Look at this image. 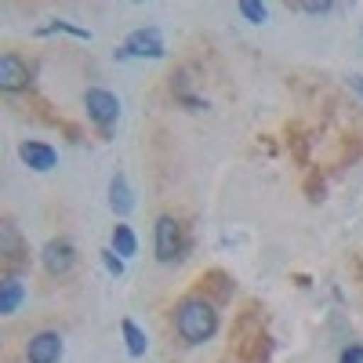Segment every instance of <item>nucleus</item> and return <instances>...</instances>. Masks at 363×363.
Here are the masks:
<instances>
[{
	"label": "nucleus",
	"mask_w": 363,
	"mask_h": 363,
	"mask_svg": "<svg viewBox=\"0 0 363 363\" xmlns=\"http://www.w3.org/2000/svg\"><path fill=\"white\" fill-rule=\"evenodd\" d=\"M164 33L157 26H142L135 29V33H128L124 48H120V55L124 58H164Z\"/></svg>",
	"instance_id": "2"
},
{
	"label": "nucleus",
	"mask_w": 363,
	"mask_h": 363,
	"mask_svg": "<svg viewBox=\"0 0 363 363\" xmlns=\"http://www.w3.org/2000/svg\"><path fill=\"white\" fill-rule=\"evenodd\" d=\"M113 251H116L120 258H131V255L138 251V240H135L131 225H113Z\"/></svg>",
	"instance_id": "11"
},
{
	"label": "nucleus",
	"mask_w": 363,
	"mask_h": 363,
	"mask_svg": "<svg viewBox=\"0 0 363 363\" xmlns=\"http://www.w3.org/2000/svg\"><path fill=\"white\" fill-rule=\"evenodd\" d=\"M102 262L113 277H124V258H116V251H102Z\"/></svg>",
	"instance_id": "15"
},
{
	"label": "nucleus",
	"mask_w": 363,
	"mask_h": 363,
	"mask_svg": "<svg viewBox=\"0 0 363 363\" xmlns=\"http://www.w3.org/2000/svg\"><path fill=\"white\" fill-rule=\"evenodd\" d=\"M0 87L4 91H22L29 87V66L22 62L18 55H0Z\"/></svg>",
	"instance_id": "6"
},
{
	"label": "nucleus",
	"mask_w": 363,
	"mask_h": 363,
	"mask_svg": "<svg viewBox=\"0 0 363 363\" xmlns=\"http://www.w3.org/2000/svg\"><path fill=\"white\" fill-rule=\"evenodd\" d=\"M48 33H69V37H77V40H91V29H80V26H73V22H66V18H55L51 26H40V29H37V37H48Z\"/></svg>",
	"instance_id": "12"
},
{
	"label": "nucleus",
	"mask_w": 363,
	"mask_h": 363,
	"mask_svg": "<svg viewBox=\"0 0 363 363\" xmlns=\"http://www.w3.org/2000/svg\"><path fill=\"white\" fill-rule=\"evenodd\" d=\"M301 11H309V15H327L330 4H327V0H320V4H301Z\"/></svg>",
	"instance_id": "17"
},
{
	"label": "nucleus",
	"mask_w": 363,
	"mask_h": 363,
	"mask_svg": "<svg viewBox=\"0 0 363 363\" xmlns=\"http://www.w3.org/2000/svg\"><path fill=\"white\" fill-rule=\"evenodd\" d=\"M338 363H363V345H349V349L342 352Z\"/></svg>",
	"instance_id": "16"
},
{
	"label": "nucleus",
	"mask_w": 363,
	"mask_h": 363,
	"mask_svg": "<svg viewBox=\"0 0 363 363\" xmlns=\"http://www.w3.org/2000/svg\"><path fill=\"white\" fill-rule=\"evenodd\" d=\"M120 330H124V342H128V352H131V356H145L149 342H145V335H142V330H138V323L124 320V323H120Z\"/></svg>",
	"instance_id": "13"
},
{
	"label": "nucleus",
	"mask_w": 363,
	"mask_h": 363,
	"mask_svg": "<svg viewBox=\"0 0 363 363\" xmlns=\"http://www.w3.org/2000/svg\"><path fill=\"white\" fill-rule=\"evenodd\" d=\"M84 109L87 116L95 120L99 128H113L116 116H120V99L113 95V91H102V87H91L84 95Z\"/></svg>",
	"instance_id": "4"
},
{
	"label": "nucleus",
	"mask_w": 363,
	"mask_h": 363,
	"mask_svg": "<svg viewBox=\"0 0 363 363\" xmlns=\"http://www.w3.org/2000/svg\"><path fill=\"white\" fill-rule=\"evenodd\" d=\"M240 15H244L247 22H255V26H262L269 18V8L258 4V0H244V4H240Z\"/></svg>",
	"instance_id": "14"
},
{
	"label": "nucleus",
	"mask_w": 363,
	"mask_h": 363,
	"mask_svg": "<svg viewBox=\"0 0 363 363\" xmlns=\"http://www.w3.org/2000/svg\"><path fill=\"white\" fill-rule=\"evenodd\" d=\"M26 359L29 363H58L62 359V335H55V330H37V335L26 342Z\"/></svg>",
	"instance_id": "5"
},
{
	"label": "nucleus",
	"mask_w": 363,
	"mask_h": 363,
	"mask_svg": "<svg viewBox=\"0 0 363 363\" xmlns=\"http://www.w3.org/2000/svg\"><path fill=\"white\" fill-rule=\"evenodd\" d=\"M174 330H178V338L186 342V345H203L215 338V330H218V313L215 306H211L207 298L193 294V298H182L178 301V309H174Z\"/></svg>",
	"instance_id": "1"
},
{
	"label": "nucleus",
	"mask_w": 363,
	"mask_h": 363,
	"mask_svg": "<svg viewBox=\"0 0 363 363\" xmlns=\"http://www.w3.org/2000/svg\"><path fill=\"white\" fill-rule=\"evenodd\" d=\"M40 258H44V269L48 272H69L73 262H77V251H73L69 240H51Z\"/></svg>",
	"instance_id": "8"
},
{
	"label": "nucleus",
	"mask_w": 363,
	"mask_h": 363,
	"mask_svg": "<svg viewBox=\"0 0 363 363\" xmlns=\"http://www.w3.org/2000/svg\"><path fill=\"white\" fill-rule=\"evenodd\" d=\"M153 247H157V258L164 265L182 258V225L171 215H160L157 218V225H153Z\"/></svg>",
	"instance_id": "3"
},
{
	"label": "nucleus",
	"mask_w": 363,
	"mask_h": 363,
	"mask_svg": "<svg viewBox=\"0 0 363 363\" xmlns=\"http://www.w3.org/2000/svg\"><path fill=\"white\" fill-rule=\"evenodd\" d=\"M18 157L26 167H33V171H51L58 164V153L48 145V142H22L18 145Z\"/></svg>",
	"instance_id": "7"
},
{
	"label": "nucleus",
	"mask_w": 363,
	"mask_h": 363,
	"mask_svg": "<svg viewBox=\"0 0 363 363\" xmlns=\"http://www.w3.org/2000/svg\"><path fill=\"white\" fill-rule=\"evenodd\" d=\"M109 207L116 218H128L135 211V196H131V186L124 174H113V182H109Z\"/></svg>",
	"instance_id": "9"
},
{
	"label": "nucleus",
	"mask_w": 363,
	"mask_h": 363,
	"mask_svg": "<svg viewBox=\"0 0 363 363\" xmlns=\"http://www.w3.org/2000/svg\"><path fill=\"white\" fill-rule=\"evenodd\" d=\"M22 298H26L22 280L4 277V284H0V316H15V313H18V306H22Z\"/></svg>",
	"instance_id": "10"
},
{
	"label": "nucleus",
	"mask_w": 363,
	"mask_h": 363,
	"mask_svg": "<svg viewBox=\"0 0 363 363\" xmlns=\"http://www.w3.org/2000/svg\"><path fill=\"white\" fill-rule=\"evenodd\" d=\"M349 84H352V87H356V95H359V99H363V77H359V73H352V77H349Z\"/></svg>",
	"instance_id": "18"
}]
</instances>
